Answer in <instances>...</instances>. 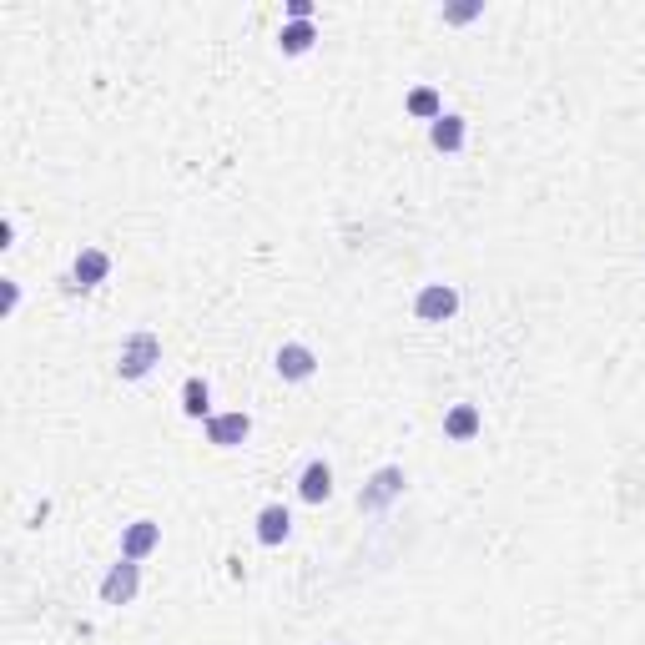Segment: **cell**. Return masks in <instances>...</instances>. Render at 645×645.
<instances>
[{
  "label": "cell",
  "mask_w": 645,
  "mask_h": 645,
  "mask_svg": "<svg viewBox=\"0 0 645 645\" xmlns=\"http://www.w3.org/2000/svg\"><path fill=\"white\" fill-rule=\"evenodd\" d=\"M157 363H162V338H157L152 328H137L132 338L121 343V353H116V373H121L126 383L147 378V373H152Z\"/></svg>",
  "instance_id": "cell-1"
},
{
  "label": "cell",
  "mask_w": 645,
  "mask_h": 645,
  "mask_svg": "<svg viewBox=\"0 0 645 645\" xmlns=\"http://www.w3.org/2000/svg\"><path fill=\"white\" fill-rule=\"evenodd\" d=\"M404 484H409V479H404V469H399V464H383V469H378V474H373V479L358 489V509H363V514L389 509V504L404 494Z\"/></svg>",
  "instance_id": "cell-2"
},
{
  "label": "cell",
  "mask_w": 645,
  "mask_h": 645,
  "mask_svg": "<svg viewBox=\"0 0 645 645\" xmlns=\"http://www.w3.org/2000/svg\"><path fill=\"white\" fill-rule=\"evenodd\" d=\"M106 273H111V257H106L101 247H81L76 263H71V273H66L61 283H66V293H91L96 283H106Z\"/></svg>",
  "instance_id": "cell-3"
},
{
  "label": "cell",
  "mask_w": 645,
  "mask_h": 645,
  "mask_svg": "<svg viewBox=\"0 0 645 645\" xmlns=\"http://www.w3.org/2000/svg\"><path fill=\"white\" fill-rule=\"evenodd\" d=\"M459 313V288L449 283H424L419 298H414V318L419 323H449Z\"/></svg>",
  "instance_id": "cell-4"
},
{
  "label": "cell",
  "mask_w": 645,
  "mask_h": 645,
  "mask_svg": "<svg viewBox=\"0 0 645 645\" xmlns=\"http://www.w3.org/2000/svg\"><path fill=\"white\" fill-rule=\"evenodd\" d=\"M142 590V560H116L101 580V600L106 605H132Z\"/></svg>",
  "instance_id": "cell-5"
},
{
  "label": "cell",
  "mask_w": 645,
  "mask_h": 645,
  "mask_svg": "<svg viewBox=\"0 0 645 645\" xmlns=\"http://www.w3.org/2000/svg\"><path fill=\"white\" fill-rule=\"evenodd\" d=\"M273 363H278V378H288V383H308L318 373V353L308 343H283Z\"/></svg>",
  "instance_id": "cell-6"
},
{
  "label": "cell",
  "mask_w": 645,
  "mask_h": 645,
  "mask_svg": "<svg viewBox=\"0 0 645 645\" xmlns=\"http://www.w3.org/2000/svg\"><path fill=\"white\" fill-rule=\"evenodd\" d=\"M247 434H252V419H247L242 409H232V414H212V419H207V444H217V449H237Z\"/></svg>",
  "instance_id": "cell-7"
},
{
  "label": "cell",
  "mask_w": 645,
  "mask_h": 645,
  "mask_svg": "<svg viewBox=\"0 0 645 645\" xmlns=\"http://www.w3.org/2000/svg\"><path fill=\"white\" fill-rule=\"evenodd\" d=\"M162 545V525L157 520H132L121 535V560H147Z\"/></svg>",
  "instance_id": "cell-8"
},
{
  "label": "cell",
  "mask_w": 645,
  "mask_h": 645,
  "mask_svg": "<svg viewBox=\"0 0 645 645\" xmlns=\"http://www.w3.org/2000/svg\"><path fill=\"white\" fill-rule=\"evenodd\" d=\"M298 499H303V504H323V499H333V469H328L323 459L303 464V474H298Z\"/></svg>",
  "instance_id": "cell-9"
},
{
  "label": "cell",
  "mask_w": 645,
  "mask_h": 645,
  "mask_svg": "<svg viewBox=\"0 0 645 645\" xmlns=\"http://www.w3.org/2000/svg\"><path fill=\"white\" fill-rule=\"evenodd\" d=\"M288 535H293L288 504H263V509H257V540H263V545H283Z\"/></svg>",
  "instance_id": "cell-10"
},
{
  "label": "cell",
  "mask_w": 645,
  "mask_h": 645,
  "mask_svg": "<svg viewBox=\"0 0 645 645\" xmlns=\"http://www.w3.org/2000/svg\"><path fill=\"white\" fill-rule=\"evenodd\" d=\"M464 137H469V121H464L459 111H444V116L429 126V142H434V152H459V147H464Z\"/></svg>",
  "instance_id": "cell-11"
},
{
  "label": "cell",
  "mask_w": 645,
  "mask_h": 645,
  "mask_svg": "<svg viewBox=\"0 0 645 645\" xmlns=\"http://www.w3.org/2000/svg\"><path fill=\"white\" fill-rule=\"evenodd\" d=\"M479 429H484V414H479L474 404H454V409L444 414V439H454V444H469Z\"/></svg>",
  "instance_id": "cell-12"
},
{
  "label": "cell",
  "mask_w": 645,
  "mask_h": 645,
  "mask_svg": "<svg viewBox=\"0 0 645 645\" xmlns=\"http://www.w3.org/2000/svg\"><path fill=\"white\" fill-rule=\"evenodd\" d=\"M182 414L187 419H212V389H207V378H187L182 383Z\"/></svg>",
  "instance_id": "cell-13"
},
{
  "label": "cell",
  "mask_w": 645,
  "mask_h": 645,
  "mask_svg": "<svg viewBox=\"0 0 645 645\" xmlns=\"http://www.w3.org/2000/svg\"><path fill=\"white\" fill-rule=\"evenodd\" d=\"M313 41H318L313 21H288V26L278 31V51H288V56H303V51H308Z\"/></svg>",
  "instance_id": "cell-14"
},
{
  "label": "cell",
  "mask_w": 645,
  "mask_h": 645,
  "mask_svg": "<svg viewBox=\"0 0 645 645\" xmlns=\"http://www.w3.org/2000/svg\"><path fill=\"white\" fill-rule=\"evenodd\" d=\"M409 116H424L429 126L444 116V101H439V91L434 86H419V91H409Z\"/></svg>",
  "instance_id": "cell-15"
},
{
  "label": "cell",
  "mask_w": 645,
  "mask_h": 645,
  "mask_svg": "<svg viewBox=\"0 0 645 645\" xmlns=\"http://www.w3.org/2000/svg\"><path fill=\"white\" fill-rule=\"evenodd\" d=\"M474 16H484V0H469V6H444V21H449V26H464V21H474Z\"/></svg>",
  "instance_id": "cell-16"
},
{
  "label": "cell",
  "mask_w": 645,
  "mask_h": 645,
  "mask_svg": "<svg viewBox=\"0 0 645 645\" xmlns=\"http://www.w3.org/2000/svg\"><path fill=\"white\" fill-rule=\"evenodd\" d=\"M288 21H313V0H293V6H288Z\"/></svg>",
  "instance_id": "cell-17"
},
{
  "label": "cell",
  "mask_w": 645,
  "mask_h": 645,
  "mask_svg": "<svg viewBox=\"0 0 645 645\" xmlns=\"http://www.w3.org/2000/svg\"><path fill=\"white\" fill-rule=\"evenodd\" d=\"M21 308V288H16V278H6V318Z\"/></svg>",
  "instance_id": "cell-18"
},
{
  "label": "cell",
  "mask_w": 645,
  "mask_h": 645,
  "mask_svg": "<svg viewBox=\"0 0 645 645\" xmlns=\"http://www.w3.org/2000/svg\"><path fill=\"white\" fill-rule=\"evenodd\" d=\"M0 247H16V222H11V217L0 222Z\"/></svg>",
  "instance_id": "cell-19"
}]
</instances>
